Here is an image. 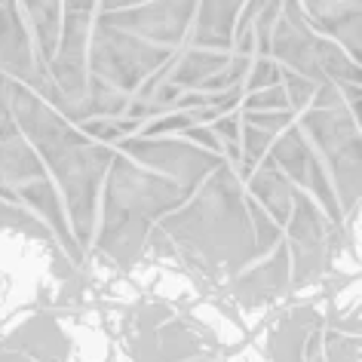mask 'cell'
Returning a JSON list of instances; mask_svg holds the SVG:
<instances>
[{"label": "cell", "mask_w": 362, "mask_h": 362, "mask_svg": "<svg viewBox=\"0 0 362 362\" xmlns=\"http://www.w3.org/2000/svg\"><path fill=\"white\" fill-rule=\"evenodd\" d=\"M22 16L31 28V37L37 43L43 62H49L59 40V22H62V0H19Z\"/></svg>", "instance_id": "5b68a950"}, {"label": "cell", "mask_w": 362, "mask_h": 362, "mask_svg": "<svg viewBox=\"0 0 362 362\" xmlns=\"http://www.w3.org/2000/svg\"><path fill=\"white\" fill-rule=\"evenodd\" d=\"M197 0H141L132 6H120L111 13H98V19L117 25V28L151 40L163 49H181L187 43L194 22Z\"/></svg>", "instance_id": "7a4b0ae2"}, {"label": "cell", "mask_w": 362, "mask_h": 362, "mask_svg": "<svg viewBox=\"0 0 362 362\" xmlns=\"http://www.w3.org/2000/svg\"><path fill=\"white\" fill-rule=\"evenodd\" d=\"M240 10H243V0H197L191 34H187L185 47L230 52Z\"/></svg>", "instance_id": "277c9868"}, {"label": "cell", "mask_w": 362, "mask_h": 362, "mask_svg": "<svg viewBox=\"0 0 362 362\" xmlns=\"http://www.w3.org/2000/svg\"><path fill=\"white\" fill-rule=\"evenodd\" d=\"M301 13L325 37L359 62V28H362V0H298Z\"/></svg>", "instance_id": "3957f363"}, {"label": "cell", "mask_w": 362, "mask_h": 362, "mask_svg": "<svg viewBox=\"0 0 362 362\" xmlns=\"http://www.w3.org/2000/svg\"><path fill=\"white\" fill-rule=\"evenodd\" d=\"M132 4H141V0H98V13H111V10H120V6H132Z\"/></svg>", "instance_id": "8992f818"}, {"label": "cell", "mask_w": 362, "mask_h": 362, "mask_svg": "<svg viewBox=\"0 0 362 362\" xmlns=\"http://www.w3.org/2000/svg\"><path fill=\"white\" fill-rule=\"evenodd\" d=\"M175 49H163L151 40L135 37V34L98 19V13H95L93 34H89V49H86V71H89V77L132 95V93H139L144 80Z\"/></svg>", "instance_id": "6da1fadb"}]
</instances>
